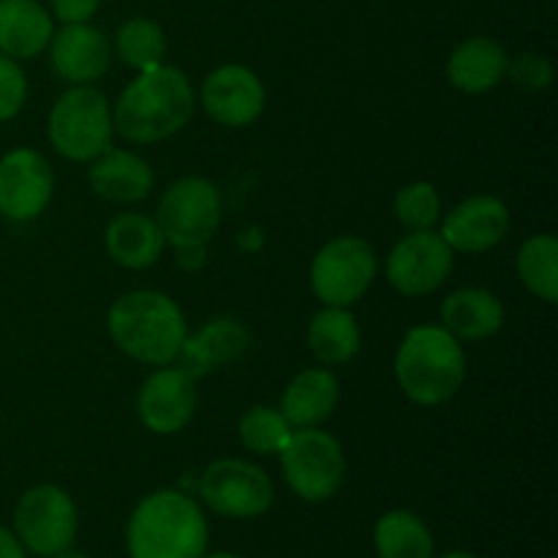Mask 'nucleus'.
Segmentation results:
<instances>
[{
  "label": "nucleus",
  "instance_id": "obj_21",
  "mask_svg": "<svg viewBox=\"0 0 558 558\" xmlns=\"http://www.w3.org/2000/svg\"><path fill=\"white\" fill-rule=\"evenodd\" d=\"M507 65H510V58L505 49L490 38L477 36L458 44L447 63V76L458 90L485 93L505 80Z\"/></svg>",
  "mask_w": 558,
  "mask_h": 558
},
{
  "label": "nucleus",
  "instance_id": "obj_1",
  "mask_svg": "<svg viewBox=\"0 0 558 558\" xmlns=\"http://www.w3.org/2000/svg\"><path fill=\"white\" fill-rule=\"evenodd\" d=\"M194 112V90L183 71L156 65L142 71L118 98L112 125L123 140L150 145L178 134Z\"/></svg>",
  "mask_w": 558,
  "mask_h": 558
},
{
  "label": "nucleus",
  "instance_id": "obj_2",
  "mask_svg": "<svg viewBox=\"0 0 558 558\" xmlns=\"http://www.w3.org/2000/svg\"><path fill=\"white\" fill-rule=\"evenodd\" d=\"M107 325L114 347L145 365H169L189 338L178 303L150 289L114 300Z\"/></svg>",
  "mask_w": 558,
  "mask_h": 558
},
{
  "label": "nucleus",
  "instance_id": "obj_33",
  "mask_svg": "<svg viewBox=\"0 0 558 558\" xmlns=\"http://www.w3.org/2000/svg\"><path fill=\"white\" fill-rule=\"evenodd\" d=\"M0 558H25V550H22L20 539L3 526H0Z\"/></svg>",
  "mask_w": 558,
  "mask_h": 558
},
{
  "label": "nucleus",
  "instance_id": "obj_7",
  "mask_svg": "<svg viewBox=\"0 0 558 558\" xmlns=\"http://www.w3.org/2000/svg\"><path fill=\"white\" fill-rule=\"evenodd\" d=\"M76 507L58 485H36L25 490L14 510V532L22 548L31 554L54 558L71 548L76 537Z\"/></svg>",
  "mask_w": 558,
  "mask_h": 558
},
{
  "label": "nucleus",
  "instance_id": "obj_18",
  "mask_svg": "<svg viewBox=\"0 0 558 558\" xmlns=\"http://www.w3.org/2000/svg\"><path fill=\"white\" fill-rule=\"evenodd\" d=\"M341 387L327 368H308L289 381L281 401V414L292 428H314L325 423L338 407Z\"/></svg>",
  "mask_w": 558,
  "mask_h": 558
},
{
  "label": "nucleus",
  "instance_id": "obj_8",
  "mask_svg": "<svg viewBox=\"0 0 558 558\" xmlns=\"http://www.w3.org/2000/svg\"><path fill=\"white\" fill-rule=\"evenodd\" d=\"M156 223L174 248H205L221 223V196L210 180L183 178L169 185L158 205Z\"/></svg>",
  "mask_w": 558,
  "mask_h": 558
},
{
  "label": "nucleus",
  "instance_id": "obj_26",
  "mask_svg": "<svg viewBox=\"0 0 558 558\" xmlns=\"http://www.w3.org/2000/svg\"><path fill=\"white\" fill-rule=\"evenodd\" d=\"M518 276L532 294L554 305L558 300V240L554 234H534L521 245Z\"/></svg>",
  "mask_w": 558,
  "mask_h": 558
},
{
  "label": "nucleus",
  "instance_id": "obj_34",
  "mask_svg": "<svg viewBox=\"0 0 558 558\" xmlns=\"http://www.w3.org/2000/svg\"><path fill=\"white\" fill-rule=\"evenodd\" d=\"M441 558H477V556H472V554H463V550H452V554H445Z\"/></svg>",
  "mask_w": 558,
  "mask_h": 558
},
{
  "label": "nucleus",
  "instance_id": "obj_30",
  "mask_svg": "<svg viewBox=\"0 0 558 558\" xmlns=\"http://www.w3.org/2000/svg\"><path fill=\"white\" fill-rule=\"evenodd\" d=\"M27 96V82L16 60L0 54V123L14 118Z\"/></svg>",
  "mask_w": 558,
  "mask_h": 558
},
{
  "label": "nucleus",
  "instance_id": "obj_32",
  "mask_svg": "<svg viewBox=\"0 0 558 558\" xmlns=\"http://www.w3.org/2000/svg\"><path fill=\"white\" fill-rule=\"evenodd\" d=\"M101 0H52L54 16L65 25H76V22H87L98 11Z\"/></svg>",
  "mask_w": 558,
  "mask_h": 558
},
{
  "label": "nucleus",
  "instance_id": "obj_4",
  "mask_svg": "<svg viewBox=\"0 0 558 558\" xmlns=\"http://www.w3.org/2000/svg\"><path fill=\"white\" fill-rule=\"evenodd\" d=\"M205 548V512L178 490L147 496L129 521L131 558H202Z\"/></svg>",
  "mask_w": 558,
  "mask_h": 558
},
{
  "label": "nucleus",
  "instance_id": "obj_10",
  "mask_svg": "<svg viewBox=\"0 0 558 558\" xmlns=\"http://www.w3.org/2000/svg\"><path fill=\"white\" fill-rule=\"evenodd\" d=\"M199 496L218 515L256 518L270 510L272 483L265 469L240 458H223L202 474Z\"/></svg>",
  "mask_w": 558,
  "mask_h": 558
},
{
  "label": "nucleus",
  "instance_id": "obj_16",
  "mask_svg": "<svg viewBox=\"0 0 558 558\" xmlns=\"http://www.w3.org/2000/svg\"><path fill=\"white\" fill-rule=\"evenodd\" d=\"M49 44H52V69L60 80L71 85H90L107 74L112 47L98 27L87 22L65 25Z\"/></svg>",
  "mask_w": 558,
  "mask_h": 558
},
{
  "label": "nucleus",
  "instance_id": "obj_13",
  "mask_svg": "<svg viewBox=\"0 0 558 558\" xmlns=\"http://www.w3.org/2000/svg\"><path fill=\"white\" fill-rule=\"evenodd\" d=\"M202 107L216 123L243 129L265 109V87L245 65H221L202 85Z\"/></svg>",
  "mask_w": 558,
  "mask_h": 558
},
{
  "label": "nucleus",
  "instance_id": "obj_15",
  "mask_svg": "<svg viewBox=\"0 0 558 558\" xmlns=\"http://www.w3.org/2000/svg\"><path fill=\"white\" fill-rule=\"evenodd\" d=\"M510 232V210L494 196H472L445 218L441 238L452 251L483 254L499 245Z\"/></svg>",
  "mask_w": 558,
  "mask_h": 558
},
{
  "label": "nucleus",
  "instance_id": "obj_12",
  "mask_svg": "<svg viewBox=\"0 0 558 558\" xmlns=\"http://www.w3.org/2000/svg\"><path fill=\"white\" fill-rule=\"evenodd\" d=\"M52 191L54 174L41 153L20 147L0 158V216L33 221L49 205Z\"/></svg>",
  "mask_w": 558,
  "mask_h": 558
},
{
  "label": "nucleus",
  "instance_id": "obj_36",
  "mask_svg": "<svg viewBox=\"0 0 558 558\" xmlns=\"http://www.w3.org/2000/svg\"><path fill=\"white\" fill-rule=\"evenodd\" d=\"M205 558V556H202ZM207 558H243V556H232V554H213V556H207Z\"/></svg>",
  "mask_w": 558,
  "mask_h": 558
},
{
  "label": "nucleus",
  "instance_id": "obj_14",
  "mask_svg": "<svg viewBox=\"0 0 558 558\" xmlns=\"http://www.w3.org/2000/svg\"><path fill=\"white\" fill-rule=\"evenodd\" d=\"M196 409L194 379L180 368H161L142 385L140 412L142 425L153 434H178L189 425Z\"/></svg>",
  "mask_w": 558,
  "mask_h": 558
},
{
  "label": "nucleus",
  "instance_id": "obj_5",
  "mask_svg": "<svg viewBox=\"0 0 558 558\" xmlns=\"http://www.w3.org/2000/svg\"><path fill=\"white\" fill-rule=\"evenodd\" d=\"M49 142L69 161H96L112 150V109L107 96L90 85H74L49 112Z\"/></svg>",
  "mask_w": 558,
  "mask_h": 558
},
{
  "label": "nucleus",
  "instance_id": "obj_9",
  "mask_svg": "<svg viewBox=\"0 0 558 558\" xmlns=\"http://www.w3.org/2000/svg\"><path fill=\"white\" fill-rule=\"evenodd\" d=\"M376 278V254L365 240L336 238L314 256L311 287L325 305L349 308Z\"/></svg>",
  "mask_w": 558,
  "mask_h": 558
},
{
  "label": "nucleus",
  "instance_id": "obj_6",
  "mask_svg": "<svg viewBox=\"0 0 558 558\" xmlns=\"http://www.w3.org/2000/svg\"><path fill=\"white\" fill-rule=\"evenodd\" d=\"M281 469L289 488L305 501H325L338 494L347 474V461L336 436L327 430H292L281 452Z\"/></svg>",
  "mask_w": 558,
  "mask_h": 558
},
{
  "label": "nucleus",
  "instance_id": "obj_3",
  "mask_svg": "<svg viewBox=\"0 0 558 558\" xmlns=\"http://www.w3.org/2000/svg\"><path fill=\"white\" fill-rule=\"evenodd\" d=\"M396 376L414 403L439 407L461 390L466 379V354L445 327H412L396 354Z\"/></svg>",
  "mask_w": 558,
  "mask_h": 558
},
{
  "label": "nucleus",
  "instance_id": "obj_35",
  "mask_svg": "<svg viewBox=\"0 0 558 558\" xmlns=\"http://www.w3.org/2000/svg\"><path fill=\"white\" fill-rule=\"evenodd\" d=\"M54 558H87V556H82V554H71V550H63V554H58Z\"/></svg>",
  "mask_w": 558,
  "mask_h": 558
},
{
  "label": "nucleus",
  "instance_id": "obj_24",
  "mask_svg": "<svg viewBox=\"0 0 558 558\" xmlns=\"http://www.w3.org/2000/svg\"><path fill=\"white\" fill-rule=\"evenodd\" d=\"M308 347L325 365H343L360 352L357 319L347 308H332L314 316L308 327Z\"/></svg>",
  "mask_w": 558,
  "mask_h": 558
},
{
  "label": "nucleus",
  "instance_id": "obj_29",
  "mask_svg": "<svg viewBox=\"0 0 558 558\" xmlns=\"http://www.w3.org/2000/svg\"><path fill=\"white\" fill-rule=\"evenodd\" d=\"M441 199L430 183H412L398 191L396 196V218L412 232L430 229L439 221Z\"/></svg>",
  "mask_w": 558,
  "mask_h": 558
},
{
  "label": "nucleus",
  "instance_id": "obj_11",
  "mask_svg": "<svg viewBox=\"0 0 558 558\" xmlns=\"http://www.w3.org/2000/svg\"><path fill=\"white\" fill-rule=\"evenodd\" d=\"M452 272V248L430 229L407 234L387 259V281L407 298L436 292Z\"/></svg>",
  "mask_w": 558,
  "mask_h": 558
},
{
  "label": "nucleus",
  "instance_id": "obj_27",
  "mask_svg": "<svg viewBox=\"0 0 558 558\" xmlns=\"http://www.w3.org/2000/svg\"><path fill=\"white\" fill-rule=\"evenodd\" d=\"M118 52L125 65L136 71H150L163 65L167 58V36L161 27L145 16H134L118 31Z\"/></svg>",
  "mask_w": 558,
  "mask_h": 558
},
{
  "label": "nucleus",
  "instance_id": "obj_19",
  "mask_svg": "<svg viewBox=\"0 0 558 558\" xmlns=\"http://www.w3.org/2000/svg\"><path fill=\"white\" fill-rule=\"evenodd\" d=\"M441 327L458 341H480L501 330L505 305L488 289H458L441 305Z\"/></svg>",
  "mask_w": 558,
  "mask_h": 558
},
{
  "label": "nucleus",
  "instance_id": "obj_25",
  "mask_svg": "<svg viewBox=\"0 0 558 558\" xmlns=\"http://www.w3.org/2000/svg\"><path fill=\"white\" fill-rule=\"evenodd\" d=\"M379 558H434V537L414 512L392 510L379 518L374 532Z\"/></svg>",
  "mask_w": 558,
  "mask_h": 558
},
{
  "label": "nucleus",
  "instance_id": "obj_31",
  "mask_svg": "<svg viewBox=\"0 0 558 558\" xmlns=\"http://www.w3.org/2000/svg\"><path fill=\"white\" fill-rule=\"evenodd\" d=\"M507 74L512 76V82H515L518 87H523V90H545V87L550 85V80H554V69H550L548 60L543 58V54H521V58L515 60L512 65H507Z\"/></svg>",
  "mask_w": 558,
  "mask_h": 558
},
{
  "label": "nucleus",
  "instance_id": "obj_28",
  "mask_svg": "<svg viewBox=\"0 0 558 558\" xmlns=\"http://www.w3.org/2000/svg\"><path fill=\"white\" fill-rule=\"evenodd\" d=\"M292 425L270 407H254L240 420V441L256 456H276L287 447Z\"/></svg>",
  "mask_w": 558,
  "mask_h": 558
},
{
  "label": "nucleus",
  "instance_id": "obj_20",
  "mask_svg": "<svg viewBox=\"0 0 558 558\" xmlns=\"http://www.w3.org/2000/svg\"><path fill=\"white\" fill-rule=\"evenodd\" d=\"M93 191L109 202H142L153 189L150 163L129 150H107L93 161L90 174Z\"/></svg>",
  "mask_w": 558,
  "mask_h": 558
},
{
  "label": "nucleus",
  "instance_id": "obj_17",
  "mask_svg": "<svg viewBox=\"0 0 558 558\" xmlns=\"http://www.w3.org/2000/svg\"><path fill=\"white\" fill-rule=\"evenodd\" d=\"M52 16L36 0H0V54L36 58L52 41Z\"/></svg>",
  "mask_w": 558,
  "mask_h": 558
},
{
  "label": "nucleus",
  "instance_id": "obj_22",
  "mask_svg": "<svg viewBox=\"0 0 558 558\" xmlns=\"http://www.w3.org/2000/svg\"><path fill=\"white\" fill-rule=\"evenodd\" d=\"M104 243H107L112 262H118L120 267L145 270V267L156 265L167 240H163L156 218H147L142 213H123L107 227Z\"/></svg>",
  "mask_w": 558,
  "mask_h": 558
},
{
  "label": "nucleus",
  "instance_id": "obj_23",
  "mask_svg": "<svg viewBox=\"0 0 558 558\" xmlns=\"http://www.w3.org/2000/svg\"><path fill=\"white\" fill-rule=\"evenodd\" d=\"M248 347V332L232 319H216L202 327L194 338H185L178 357H183V368L191 379L205 376L207 371L227 365L243 354Z\"/></svg>",
  "mask_w": 558,
  "mask_h": 558
}]
</instances>
